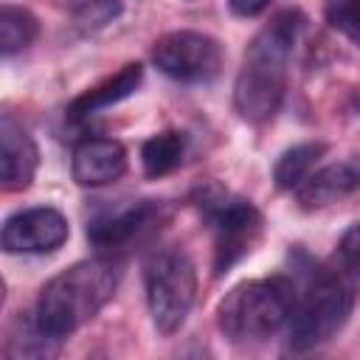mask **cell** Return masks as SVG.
Masks as SVG:
<instances>
[{
  "label": "cell",
  "instance_id": "ba28073f",
  "mask_svg": "<svg viewBox=\"0 0 360 360\" xmlns=\"http://www.w3.org/2000/svg\"><path fill=\"white\" fill-rule=\"evenodd\" d=\"M70 236L68 217L51 205H34L14 211L3 222V250L6 253H53Z\"/></svg>",
  "mask_w": 360,
  "mask_h": 360
},
{
  "label": "cell",
  "instance_id": "8992f818",
  "mask_svg": "<svg viewBox=\"0 0 360 360\" xmlns=\"http://www.w3.org/2000/svg\"><path fill=\"white\" fill-rule=\"evenodd\" d=\"M143 290L155 329L160 335H174L197 298L194 262L177 248L155 250L143 264Z\"/></svg>",
  "mask_w": 360,
  "mask_h": 360
},
{
  "label": "cell",
  "instance_id": "e0dca14e",
  "mask_svg": "<svg viewBox=\"0 0 360 360\" xmlns=\"http://www.w3.org/2000/svg\"><path fill=\"white\" fill-rule=\"evenodd\" d=\"M326 22L360 45V0H323Z\"/></svg>",
  "mask_w": 360,
  "mask_h": 360
},
{
  "label": "cell",
  "instance_id": "277c9868",
  "mask_svg": "<svg viewBox=\"0 0 360 360\" xmlns=\"http://www.w3.org/2000/svg\"><path fill=\"white\" fill-rule=\"evenodd\" d=\"M354 307V287L346 273H329L312 264L307 281L295 287L292 315L287 321V343L292 352H309L332 340L349 321Z\"/></svg>",
  "mask_w": 360,
  "mask_h": 360
},
{
  "label": "cell",
  "instance_id": "2e32d148",
  "mask_svg": "<svg viewBox=\"0 0 360 360\" xmlns=\"http://www.w3.org/2000/svg\"><path fill=\"white\" fill-rule=\"evenodd\" d=\"M39 34L37 17L22 6H3L0 8V53L14 56L17 51L28 48Z\"/></svg>",
  "mask_w": 360,
  "mask_h": 360
},
{
  "label": "cell",
  "instance_id": "d6986e66",
  "mask_svg": "<svg viewBox=\"0 0 360 360\" xmlns=\"http://www.w3.org/2000/svg\"><path fill=\"white\" fill-rule=\"evenodd\" d=\"M335 259H338L340 273H346V276H360V219L352 222V225L343 231V236L338 239Z\"/></svg>",
  "mask_w": 360,
  "mask_h": 360
},
{
  "label": "cell",
  "instance_id": "7a4b0ae2",
  "mask_svg": "<svg viewBox=\"0 0 360 360\" xmlns=\"http://www.w3.org/2000/svg\"><path fill=\"white\" fill-rule=\"evenodd\" d=\"M121 264L118 259L93 256L82 259L56 273L37 295L34 321L42 335L62 340L96 318L118 290Z\"/></svg>",
  "mask_w": 360,
  "mask_h": 360
},
{
  "label": "cell",
  "instance_id": "8fae6325",
  "mask_svg": "<svg viewBox=\"0 0 360 360\" xmlns=\"http://www.w3.org/2000/svg\"><path fill=\"white\" fill-rule=\"evenodd\" d=\"M70 172L84 188L110 186L127 172V149L115 138H84L73 149Z\"/></svg>",
  "mask_w": 360,
  "mask_h": 360
},
{
  "label": "cell",
  "instance_id": "30bf717a",
  "mask_svg": "<svg viewBox=\"0 0 360 360\" xmlns=\"http://www.w3.org/2000/svg\"><path fill=\"white\" fill-rule=\"evenodd\" d=\"M39 166V149L31 132L11 115H0V177L6 191H22L31 186Z\"/></svg>",
  "mask_w": 360,
  "mask_h": 360
},
{
  "label": "cell",
  "instance_id": "5bb4252c",
  "mask_svg": "<svg viewBox=\"0 0 360 360\" xmlns=\"http://www.w3.org/2000/svg\"><path fill=\"white\" fill-rule=\"evenodd\" d=\"M188 146V135L180 129H163L152 138H146L141 143V166L146 177H163L169 172H174L183 163Z\"/></svg>",
  "mask_w": 360,
  "mask_h": 360
},
{
  "label": "cell",
  "instance_id": "7c38bea8",
  "mask_svg": "<svg viewBox=\"0 0 360 360\" xmlns=\"http://www.w3.org/2000/svg\"><path fill=\"white\" fill-rule=\"evenodd\" d=\"M141 82H143V65H141V62H127V65H124L121 70H115L112 76H107V79H101L98 84H93V87H87L84 93H79V96L68 104L65 115H68L70 124H82V121H87L90 115H96V112H101V110H107V107H112V104L129 98V96L141 87Z\"/></svg>",
  "mask_w": 360,
  "mask_h": 360
},
{
  "label": "cell",
  "instance_id": "9c48e42d",
  "mask_svg": "<svg viewBox=\"0 0 360 360\" xmlns=\"http://www.w3.org/2000/svg\"><path fill=\"white\" fill-rule=\"evenodd\" d=\"M160 214V202L155 200H127L112 208H101L87 219V239L101 253L121 250L132 239H138Z\"/></svg>",
  "mask_w": 360,
  "mask_h": 360
},
{
  "label": "cell",
  "instance_id": "52a82bcc",
  "mask_svg": "<svg viewBox=\"0 0 360 360\" xmlns=\"http://www.w3.org/2000/svg\"><path fill=\"white\" fill-rule=\"evenodd\" d=\"M152 62L174 82H211L222 70V45L202 31H169L155 39Z\"/></svg>",
  "mask_w": 360,
  "mask_h": 360
},
{
  "label": "cell",
  "instance_id": "ffe728a7",
  "mask_svg": "<svg viewBox=\"0 0 360 360\" xmlns=\"http://www.w3.org/2000/svg\"><path fill=\"white\" fill-rule=\"evenodd\" d=\"M228 6L239 17H256L270 6V0H228Z\"/></svg>",
  "mask_w": 360,
  "mask_h": 360
},
{
  "label": "cell",
  "instance_id": "4fadbf2b",
  "mask_svg": "<svg viewBox=\"0 0 360 360\" xmlns=\"http://www.w3.org/2000/svg\"><path fill=\"white\" fill-rule=\"evenodd\" d=\"M354 188H360V155H354L352 160L343 163H332L318 169L315 174H309L298 188H295V200L301 208H323L346 194H352Z\"/></svg>",
  "mask_w": 360,
  "mask_h": 360
},
{
  "label": "cell",
  "instance_id": "5b68a950",
  "mask_svg": "<svg viewBox=\"0 0 360 360\" xmlns=\"http://www.w3.org/2000/svg\"><path fill=\"white\" fill-rule=\"evenodd\" d=\"M194 205L200 208L214 236V276H225L236 262H242L259 245L264 231L262 211L250 200L217 183L200 186L194 194Z\"/></svg>",
  "mask_w": 360,
  "mask_h": 360
},
{
  "label": "cell",
  "instance_id": "3957f363",
  "mask_svg": "<svg viewBox=\"0 0 360 360\" xmlns=\"http://www.w3.org/2000/svg\"><path fill=\"white\" fill-rule=\"evenodd\" d=\"M295 304V281L287 276L250 278L225 292L217 307V326L233 343H259L287 326Z\"/></svg>",
  "mask_w": 360,
  "mask_h": 360
},
{
  "label": "cell",
  "instance_id": "9a60e30c",
  "mask_svg": "<svg viewBox=\"0 0 360 360\" xmlns=\"http://www.w3.org/2000/svg\"><path fill=\"white\" fill-rule=\"evenodd\" d=\"M323 152H326L323 141H307V143H295L292 149H284L273 166L276 186L284 191H295L312 174V169L323 158Z\"/></svg>",
  "mask_w": 360,
  "mask_h": 360
},
{
  "label": "cell",
  "instance_id": "ac0fdd59",
  "mask_svg": "<svg viewBox=\"0 0 360 360\" xmlns=\"http://www.w3.org/2000/svg\"><path fill=\"white\" fill-rule=\"evenodd\" d=\"M121 14V0H87L73 11V22L82 31H96Z\"/></svg>",
  "mask_w": 360,
  "mask_h": 360
},
{
  "label": "cell",
  "instance_id": "6da1fadb",
  "mask_svg": "<svg viewBox=\"0 0 360 360\" xmlns=\"http://www.w3.org/2000/svg\"><path fill=\"white\" fill-rule=\"evenodd\" d=\"M304 25L307 17L298 8H284L248 42L233 82V107L245 121L264 124L278 112L287 93V65Z\"/></svg>",
  "mask_w": 360,
  "mask_h": 360
}]
</instances>
